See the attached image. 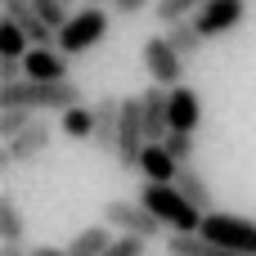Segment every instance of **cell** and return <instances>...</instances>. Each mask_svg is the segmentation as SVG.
I'll list each match as a JSON object with an SVG mask.
<instances>
[{"label":"cell","instance_id":"7402d4cb","mask_svg":"<svg viewBox=\"0 0 256 256\" xmlns=\"http://www.w3.org/2000/svg\"><path fill=\"white\" fill-rule=\"evenodd\" d=\"M198 9H202V0H158V4H153V14H158L162 27H171V22H180V18H194Z\"/></svg>","mask_w":256,"mask_h":256},{"label":"cell","instance_id":"7c38bea8","mask_svg":"<svg viewBox=\"0 0 256 256\" xmlns=\"http://www.w3.org/2000/svg\"><path fill=\"white\" fill-rule=\"evenodd\" d=\"M50 140H54V130H50V122H32L22 135H14V140H4V153H9V162H32V158H40L45 148H50Z\"/></svg>","mask_w":256,"mask_h":256},{"label":"cell","instance_id":"e0dca14e","mask_svg":"<svg viewBox=\"0 0 256 256\" xmlns=\"http://www.w3.org/2000/svg\"><path fill=\"white\" fill-rule=\"evenodd\" d=\"M166 40L184 54V58H198L202 54V45H207V36H202V27L194 22V18H180V22H171L166 27Z\"/></svg>","mask_w":256,"mask_h":256},{"label":"cell","instance_id":"d6986e66","mask_svg":"<svg viewBox=\"0 0 256 256\" xmlns=\"http://www.w3.org/2000/svg\"><path fill=\"white\" fill-rule=\"evenodd\" d=\"M27 50H32V36L14 18H0V58H27Z\"/></svg>","mask_w":256,"mask_h":256},{"label":"cell","instance_id":"ac0fdd59","mask_svg":"<svg viewBox=\"0 0 256 256\" xmlns=\"http://www.w3.org/2000/svg\"><path fill=\"white\" fill-rule=\"evenodd\" d=\"M108 248H112V225H86V230L68 243L72 256H104Z\"/></svg>","mask_w":256,"mask_h":256},{"label":"cell","instance_id":"d4e9b609","mask_svg":"<svg viewBox=\"0 0 256 256\" xmlns=\"http://www.w3.org/2000/svg\"><path fill=\"white\" fill-rule=\"evenodd\" d=\"M32 4H36V18H40V22H50L54 32L72 18V14H68V0H32Z\"/></svg>","mask_w":256,"mask_h":256},{"label":"cell","instance_id":"ffe728a7","mask_svg":"<svg viewBox=\"0 0 256 256\" xmlns=\"http://www.w3.org/2000/svg\"><path fill=\"white\" fill-rule=\"evenodd\" d=\"M58 130L68 135V140H94V108H68L63 117H58Z\"/></svg>","mask_w":256,"mask_h":256},{"label":"cell","instance_id":"cb8c5ba5","mask_svg":"<svg viewBox=\"0 0 256 256\" xmlns=\"http://www.w3.org/2000/svg\"><path fill=\"white\" fill-rule=\"evenodd\" d=\"M0 18H14V22L27 32V27L36 22V4H32V0H0Z\"/></svg>","mask_w":256,"mask_h":256},{"label":"cell","instance_id":"52a82bcc","mask_svg":"<svg viewBox=\"0 0 256 256\" xmlns=\"http://www.w3.org/2000/svg\"><path fill=\"white\" fill-rule=\"evenodd\" d=\"M104 225H112L117 234H135V238H158L166 225L135 198H112V202H104Z\"/></svg>","mask_w":256,"mask_h":256},{"label":"cell","instance_id":"f546056e","mask_svg":"<svg viewBox=\"0 0 256 256\" xmlns=\"http://www.w3.org/2000/svg\"><path fill=\"white\" fill-rule=\"evenodd\" d=\"M0 256H32V248H22V243H0Z\"/></svg>","mask_w":256,"mask_h":256},{"label":"cell","instance_id":"8fae6325","mask_svg":"<svg viewBox=\"0 0 256 256\" xmlns=\"http://www.w3.org/2000/svg\"><path fill=\"white\" fill-rule=\"evenodd\" d=\"M117 126H122V99L117 94H104L99 104H94V148H104V153H117Z\"/></svg>","mask_w":256,"mask_h":256},{"label":"cell","instance_id":"484cf974","mask_svg":"<svg viewBox=\"0 0 256 256\" xmlns=\"http://www.w3.org/2000/svg\"><path fill=\"white\" fill-rule=\"evenodd\" d=\"M162 144H166V153H171L176 162H194V135H189V130H171Z\"/></svg>","mask_w":256,"mask_h":256},{"label":"cell","instance_id":"f1b7e54d","mask_svg":"<svg viewBox=\"0 0 256 256\" xmlns=\"http://www.w3.org/2000/svg\"><path fill=\"white\" fill-rule=\"evenodd\" d=\"M22 76H27L22 58H0V86H9V81H22Z\"/></svg>","mask_w":256,"mask_h":256},{"label":"cell","instance_id":"3957f363","mask_svg":"<svg viewBox=\"0 0 256 256\" xmlns=\"http://www.w3.org/2000/svg\"><path fill=\"white\" fill-rule=\"evenodd\" d=\"M108 14H112V9H104V4H86V9H76V14L58 27V50H63L68 58L94 50V45L108 36Z\"/></svg>","mask_w":256,"mask_h":256},{"label":"cell","instance_id":"603a6c76","mask_svg":"<svg viewBox=\"0 0 256 256\" xmlns=\"http://www.w3.org/2000/svg\"><path fill=\"white\" fill-rule=\"evenodd\" d=\"M32 122H36V112H32V108H0V140L22 135Z\"/></svg>","mask_w":256,"mask_h":256},{"label":"cell","instance_id":"5bb4252c","mask_svg":"<svg viewBox=\"0 0 256 256\" xmlns=\"http://www.w3.org/2000/svg\"><path fill=\"white\" fill-rule=\"evenodd\" d=\"M198 122H202V99H198V90L194 86H176L171 90V130H198Z\"/></svg>","mask_w":256,"mask_h":256},{"label":"cell","instance_id":"d6a6232c","mask_svg":"<svg viewBox=\"0 0 256 256\" xmlns=\"http://www.w3.org/2000/svg\"><path fill=\"white\" fill-rule=\"evenodd\" d=\"M68 4H72V0H68Z\"/></svg>","mask_w":256,"mask_h":256},{"label":"cell","instance_id":"44dd1931","mask_svg":"<svg viewBox=\"0 0 256 256\" xmlns=\"http://www.w3.org/2000/svg\"><path fill=\"white\" fill-rule=\"evenodd\" d=\"M22 234H27V220H22L18 202L9 194H0V243H22Z\"/></svg>","mask_w":256,"mask_h":256},{"label":"cell","instance_id":"83f0119b","mask_svg":"<svg viewBox=\"0 0 256 256\" xmlns=\"http://www.w3.org/2000/svg\"><path fill=\"white\" fill-rule=\"evenodd\" d=\"M148 4H158V0H108L112 18H135V14H144Z\"/></svg>","mask_w":256,"mask_h":256},{"label":"cell","instance_id":"6da1fadb","mask_svg":"<svg viewBox=\"0 0 256 256\" xmlns=\"http://www.w3.org/2000/svg\"><path fill=\"white\" fill-rule=\"evenodd\" d=\"M81 104V86L68 76V81H9L0 86V108H32V112H68Z\"/></svg>","mask_w":256,"mask_h":256},{"label":"cell","instance_id":"4fadbf2b","mask_svg":"<svg viewBox=\"0 0 256 256\" xmlns=\"http://www.w3.org/2000/svg\"><path fill=\"white\" fill-rule=\"evenodd\" d=\"M180 166H184V162H176V158L166 153V144H144V153H140V176L153 180V184H176Z\"/></svg>","mask_w":256,"mask_h":256},{"label":"cell","instance_id":"9a60e30c","mask_svg":"<svg viewBox=\"0 0 256 256\" xmlns=\"http://www.w3.org/2000/svg\"><path fill=\"white\" fill-rule=\"evenodd\" d=\"M176 189L198 207V212H216V194H212V184H207V176L194 166V162H184L180 166V176H176Z\"/></svg>","mask_w":256,"mask_h":256},{"label":"cell","instance_id":"2e32d148","mask_svg":"<svg viewBox=\"0 0 256 256\" xmlns=\"http://www.w3.org/2000/svg\"><path fill=\"white\" fill-rule=\"evenodd\" d=\"M166 252L171 256H243V252H230V248L212 243L207 234H171L166 238Z\"/></svg>","mask_w":256,"mask_h":256},{"label":"cell","instance_id":"9c48e42d","mask_svg":"<svg viewBox=\"0 0 256 256\" xmlns=\"http://www.w3.org/2000/svg\"><path fill=\"white\" fill-rule=\"evenodd\" d=\"M144 130H148V144H162L171 135V90L166 86L144 90Z\"/></svg>","mask_w":256,"mask_h":256},{"label":"cell","instance_id":"8992f818","mask_svg":"<svg viewBox=\"0 0 256 256\" xmlns=\"http://www.w3.org/2000/svg\"><path fill=\"white\" fill-rule=\"evenodd\" d=\"M198 234H207L212 243H220V248H230V252L256 256V220H248V216L207 212V220H202V230H198Z\"/></svg>","mask_w":256,"mask_h":256},{"label":"cell","instance_id":"7a4b0ae2","mask_svg":"<svg viewBox=\"0 0 256 256\" xmlns=\"http://www.w3.org/2000/svg\"><path fill=\"white\" fill-rule=\"evenodd\" d=\"M140 202L171 230V234H198L207 212H198L176 184H153V180H140Z\"/></svg>","mask_w":256,"mask_h":256},{"label":"cell","instance_id":"1f68e13d","mask_svg":"<svg viewBox=\"0 0 256 256\" xmlns=\"http://www.w3.org/2000/svg\"><path fill=\"white\" fill-rule=\"evenodd\" d=\"M86 4H104V0H86Z\"/></svg>","mask_w":256,"mask_h":256},{"label":"cell","instance_id":"277c9868","mask_svg":"<svg viewBox=\"0 0 256 256\" xmlns=\"http://www.w3.org/2000/svg\"><path fill=\"white\" fill-rule=\"evenodd\" d=\"M148 144V130H144V94H130L122 99V126H117V162L126 171H140V153Z\"/></svg>","mask_w":256,"mask_h":256},{"label":"cell","instance_id":"ba28073f","mask_svg":"<svg viewBox=\"0 0 256 256\" xmlns=\"http://www.w3.org/2000/svg\"><path fill=\"white\" fill-rule=\"evenodd\" d=\"M243 18H248V0H207V4L194 14V22L202 27V36H207V40H212V36L234 32Z\"/></svg>","mask_w":256,"mask_h":256},{"label":"cell","instance_id":"4dcf8cb0","mask_svg":"<svg viewBox=\"0 0 256 256\" xmlns=\"http://www.w3.org/2000/svg\"><path fill=\"white\" fill-rule=\"evenodd\" d=\"M32 256H72V252H68V248H45V243H40V248H32Z\"/></svg>","mask_w":256,"mask_h":256},{"label":"cell","instance_id":"5b68a950","mask_svg":"<svg viewBox=\"0 0 256 256\" xmlns=\"http://www.w3.org/2000/svg\"><path fill=\"white\" fill-rule=\"evenodd\" d=\"M140 58H144V72L153 76V86H166V90L184 86V63H189V58L166 40V32H162V36H148L144 50H140Z\"/></svg>","mask_w":256,"mask_h":256},{"label":"cell","instance_id":"30bf717a","mask_svg":"<svg viewBox=\"0 0 256 256\" xmlns=\"http://www.w3.org/2000/svg\"><path fill=\"white\" fill-rule=\"evenodd\" d=\"M22 68L32 81H68V54L58 45H32Z\"/></svg>","mask_w":256,"mask_h":256},{"label":"cell","instance_id":"4316f807","mask_svg":"<svg viewBox=\"0 0 256 256\" xmlns=\"http://www.w3.org/2000/svg\"><path fill=\"white\" fill-rule=\"evenodd\" d=\"M144 243H148V238H135V234H117V238H112V248H108L104 256H144Z\"/></svg>","mask_w":256,"mask_h":256}]
</instances>
